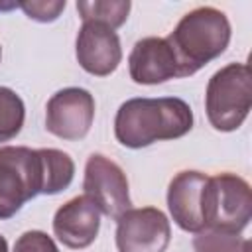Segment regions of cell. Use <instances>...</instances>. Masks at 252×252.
Masks as SVG:
<instances>
[{
  "mask_svg": "<svg viewBox=\"0 0 252 252\" xmlns=\"http://www.w3.org/2000/svg\"><path fill=\"white\" fill-rule=\"evenodd\" d=\"M41 163H43V191L41 195H57L65 191L75 175V161L67 152L55 148H41Z\"/></svg>",
  "mask_w": 252,
  "mask_h": 252,
  "instance_id": "13",
  "label": "cell"
},
{
  "mask_svg": "<svg viewBox=\"0 0 252 252\" xmlns=\"http://www.w3.org/2000/svg\"><path fill=\"white\" fill-rule=\"evenodd\" d=\"M0 252H8V242L2 234H0Z\"/></svg>",
  "mask_w": 252,
  "mask_h": 252,
  "instance_id": "19",
  "label": "cell"
},
{
  "mask_svg": "<svg viewBox=\"0 0 252 252\" xmlns=\"http://www.w3.org/2000/svg\"><path fill=\"white\" fill-rule=\"evenodd\" d=\"M205 230L240 234L252 219V191L246 179L236 173L209 175L203 203Z\"/></svg>",
  "mask_w": 252,
  "mask_h": 252,
  "instance_id": "5",
  "label": "cell"
},
{
  "mask_svg": "<svg viewBox=\"0 0 252 252\" xmlns=\"http://www.w3.org/2000/svg\"><path fill=\"white\" fill-rule=\"evenodd\" d=\"M195 252H250V240L236 232L224 230H201L193 236Z\"/></svg>",
  "mask_w": 252,
  "mask_h": 252,
  "instance_id": "16",
  "label": "cell"
},
{
  "mask_svg": "<svg viewBox=\"0 0 252 252\" xmlns=\"http://www.w3.org/2000/svg\"><path fill=\"white\" fill-rule=\"evenodd\" d=\"M83 189L85 195L98 207V211L114 220L132 209L126 173L116 161L102 154H93L87 159Z\"/></svg>",
  "mask_w": 252,
  "mask_h": 252,
  "instance_id": "6",
  "label": "cell"
},
{
  "mask_svg": "<svg viewBox=\"0 0 252 252\" xmlns=\"http://www.w3.org/2000/svg\"><path fill=\"white\" fill-rule=\"evenodd\" d=\"M252 106V75L246 63L220 67L207 83L205 112L219 132H234L242 126Z\"/></svg>",
  "mask_w": 252,
  "mask_h": 252,
  "instance_id": "3",
  "label": "cell"
},
{
  "mask_svg": "<svg viewBox=\"0 0 252 252\" xmlns=\"http://www.w3.org/2000/svg\"><path fill=\"white\" fill-rule=\"evenodd\" d=\"M169 238V220L156 207L128 209L116 219L118 252H165Z\"/></svg>",
  "mask_w": 252,
  "mask_h": 252,
  "instance_id": "7",
  "label": "cell"
},
{
  "mask_svg": "<svg viewBox=\"0 0 252 252\" xmlns=\"http://www.w3.org/2000/svg\"><path fill=\"white\" fill-rule=\"evenodd\" d=\"M193 128L191 106L177 96L130 98L114 116V136L124 148L140 150L159 140H175Z\"/></svg>",
  "mask_w": 252,
  "mask_h": 252,
  "instance_id": "1",
  "label": "cell"
},
{
  "mask_svg": "<svg viewBox=\"0 0 252 252\" xmlns=\"http://www.w3.org/2000/svg\"><path fill=\"white\" fill-rule=\"evenodd\" d=\"M26 120V106L20 94L8 87H0V144L16 138Z\"/></svg>",
  "mask_w": 252,
  "mask_h": 252,
  "instance_id": "15",
  "label": "cell"
},
{
  "mask_svg": "<svg viewBox=\"0 0 252 252\" xmlns=\"http://www.w3.org/2000/svg\"><path fill=\"white\" fill-rule=\"evenodd\" d=\"M130 79L138 85H159L179 77L177 59L165 37H142L128 55Z\"/></svg>",
  "mask_w": 252,
  "mask_h": 252,
  "instance_id": "12",
  "label": "cell"
},
{
  "mask_svg": "<svg viewBox=\"0 0 252 252\" xmlns=\"http://www.w3.org/2000/svg\"><path fill=\"white\" fill-rule=\"evenodd\" d=\"M18 6L24 10V14L30 20L47 24V22H55L61 16L67 2L65 0H28V2H18Z\"/></svg>",
  "mask_w": 252,
  "mask_h": 252,
  "instance_id": "17",
  "label": "cell"
},
{
  "mask_svg": "<svg viewBox=\"0 0 252 252\" xmlns=\"http://www.w3.org/2000/svg\"><path fill=\"white\" fill-rule=\"evenodd\" d=\"M14 252H59L55 240L43 230H26L14 242Z\"/></svg>",
  "mask_w": 252,
  "mask_h": 252,
  "instance_id": "18",
  "label": "cell"
},
{
  "mask_svg": "<svg viewBox=\"0 0 252 252\" xmlns=\"http://www.w3.org/2000/svg\"><path fill=\"white\" fill-rule=\"evenodd\" d=\"M209 175L203 171L187 169L179 171L167 187V209L173 222L185 232L205 230L203 203H205V185Z\"/></svg>",
  "mask_w": 252,
  "mask_h": 252,
  "instance_id": "10",
  "label": "cell"
},
{
  "mask_svg": "<svg viewBox=\"0 0 252 252\" xmlns=\"http://www.w3.org/2000/svg\"><path fill=\"white\" fill-rule=\"evenodd\" d=\"M130 6L128 0H81L77 2V12L83 22H98L116 30L128 20Z\"/></svg>",
  "mask_w": 252,
  "mask_h": 252,
  "instance_id": "14",
  "label": "cell"
},
{
  "mask_svg": "<svg viewBox=\"0 0 252 252\" xmlns=\"http://www.w3.org/2000/svg\"><path fill=\"white\" fill-rule=\"evenodd\" d=\"M0 59H2V47H0Z\"/></svg>",
  "mask_w": 252,
  "mask_h": 252,
  "instance_id": "20",
  "label": "cell"
},
{
  "mask_svg": "<svg viewBox=\"0 0 252 252\" xmlns=\"http://www.w3.org/2000/svg\"><path fill=\"white\" fill-rule=\"evenodd\" d=\"M75 55L87 73L94 77H106L114 73L122 61L120 37L104 24L83 22L75 39Z\"/></svg>",
  "mask_w": 252,
  "mask_h": 252,
  "instance_id": "9",
  "label": "cell"
},
{
  "mask_svg": "<svg viewBox=\"0 0 252 252\" xmlns=\"http://www.w3.org/2000/svg\"><path fill=\"white\" fill-rule=\"evenodd\" d=\"M230 35V22L219 8L199 6L187 12L165 37L177 59L179 77L195 75L209 61L222 55Z\"/></svg>",
  "mask_w": 252,
  "mask_h": 252,
  "instance_id": "2",
  "label": "cell"
},
{
  "mask_svg": "<svg viewBox=\"0 0 252 252\" xmlns=\"http://www.w3.org/2000/svg\"><path fill=\"white\" fill-rule=\"evenodd\" d=\"M94 120V98L87 89L67 87L57 91L45 106V128L61 140H81Z\"/></svg>",
  "mask_w": 252,
  "mask_h": 252,
  "instance_id": "8",
  "label": "cell"
},
{
  "mask_svg": "<svg viewBox=\"0 0 252 252\" xmlns=\"http://www.w3.org/2000/svg\"><path fill=\"white\" fill-rule=\"evenodd\" d=\"M43 191L39 150L26 146L0 148V219H12L28 201Z\"/></svg>",
  "mask_w": 252,
  "mask_h": 252,
  "instance_id": "4",
  "label": "cell"
},
{
  "mask_svg": "<svg viewBox=\"0 0 252 252\" xmlns=\"http://www.w3.org/2000/svg\"><path fill=\"white\" fill-rule=\"evenodd\" d=\"M100 228V211L87 197L77 195L63 203L53 215V234L57 240L73 250L91 246Z\"/></svg>",
  "mask_w": 252,
  "mask_h": 252,
  "instance_id": "11",
  "label": "cell"
}]
</instances>
